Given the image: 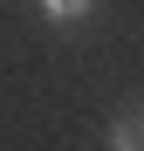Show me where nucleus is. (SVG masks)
<instances>
[{
    "label": "nucleus",
    "instance_id": "f257e3e1",
    "mask_svg": "<svg viewBox=\"0 0 144 151\" xmlns=\"http://www.w3.org/2000/svg\"><path fill=\"white\" fill-rule=\"evenodd\" d=\"M34 7H41L48 28H82V21L96 14V0H34Z\"/></svg>",
    "mask_w": 144,
    "mask_h": 151
},
{
    "label": "nucleus",
    "instance_id": "f03ea898",
    "mask_svg": "<svg viewBox=\"0 0 144 151\" xmlns=\"http://www.w3.org/2000/svg\"><path fill=\"white\" fill-rule=\"evenodd\" d=\"M110 151H144V110H137V117H117V124H110Z\"/></svg>",
    "mask_w": 144,
    "mask_h": 151
}]
</instances>
